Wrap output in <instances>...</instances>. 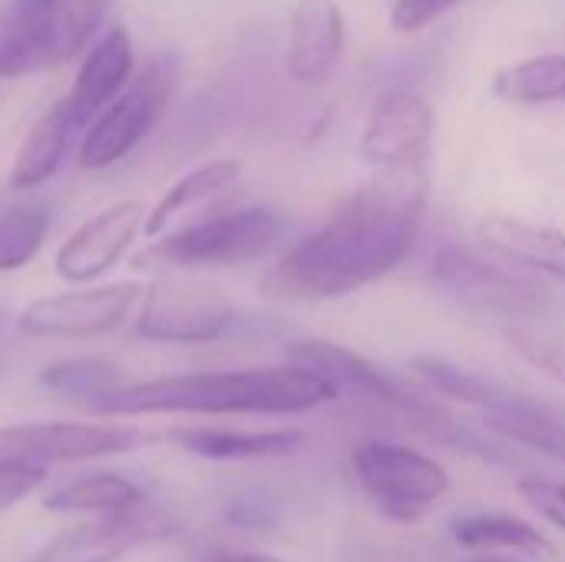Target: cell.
<instances>
[{"instance_id": "obj_4", "label": "cell", "mask_w": 565, "mask_h": 562, "mask_svg": "<svg viewBox=\"0 0 565 562\" xmlns=\"http://www.w3.org/2000/svg\"><path fill=\"white\" fill-rule=\"evenodd\" d=\"M232 325L235 305L225 291L179 268L146 288L136 335L156 344H209L228 335Z\"/></svg>"}, {"instance_id": "obj_6", "label": "cell", "mask_w": 565, "mask_h": 562, "mask_svg": "<svg viewBox=\"0 0 565 562\" xmlns=\"http://www.w3.org/2000/svg\"><path fill=\"white\" fill-rule=\"evenodd\" d=\"M172 86H175V63L152 60L139 73V79L93 119L79 146V166L93 172L129 156L149 136V129L162 119Z\"/></svg>"}, {"instance_id": "obj_15", "label": "cell", "mask_w": 565, "mask_h": 562, "mask_svg": "<svg viewBox=\"0 0 565 562\" xmlns=\"http://www.w3.org/2000/svg\"><path fill=\"white\" fill-rule=\"evenodd\" d=\"M172 530V523L159 513H142V507L103 517L96 523L73 527L60 533L53 543H46L30 562H116L122 560L132 547L146 540H159Z\"/></svg>"}, {"instance_id": "obj_35", "label": "cell", "mask_w": 565, "mask_h": 562, "mask_svg": "<svg viewBox=\"0 0 565 562\" xmlns=\"http://www.w3.org/2000/svg\"><path fill=\"white\" fill-rule=\"evenodd\" d=\"M7 351H10V344H7V321H3V315H0V371H3V364H7Z\"/></svg>"}, {"instance_id": "obj_1", "label": "cell", "mask_w": 565, "mask_h": 562, "mask_svg": "<svg viewBox=\"0 0 565 562\" xmlns=\"http://www.w3.org/2000/svg\"><path fill=\"white\" fill-rule=\"evenodd\" d=\"M430 195V162L377 169L334 215L295 242L258 282L271 301H334L391 275L411 252Z\"/></svg>"}, {"instance_id": "obj_17", "label": "cell", "mask_w": 565, "mask_h": 562, "mask_svg": "<svg viewBox=\"0 0 565 562\" xmlns=\"http://www.w3.org/2000/svg\"><path fill=\"white\" fill-rule=\"evenodd\" d=\"M477 235L503 262L565 282V232L559 229L520 222L510 215H490L477 225Z\"/></svg>"}, {"instance_id": "obj_29", "label": "cell", "mask_w": 565, "mask_h": 562, "mask_svg": "<svg viewBox=\"0 0 565 562\" xmlns=\"http://www.w3.org/2000/svg\"><path fill=\"white\" fill-rule=\"evenodd\" d=\"M46 467L23 464V460H0V517L23 503L36 487H43Z\"/></svg>"}, {"instance_id": "obj_8", "label": "cell", "mask_w": 565, "mask_h": 562, "mask_svg": "<svg viewBox=\"0 0 565 562\" xmlns=\"http://www.w3.org/2000/svg\"><path fill=\"white\" fill-rule=\"evenodd\" d=\"M139 295V282H109L99 288L46 295L23 308L17 328L30 338H93L122 325Z\"/></svg>"}, {"instance_id": "obj_5", "label": "cell", "mask_w": 565, "mask_h": 562, "mask_svg": "<svg viewBox=\"0 0 565 562\" xmlns=\"http://www.w3.org/2000/svg\"><path fill=\"white\" fill-rule=\"evenodd\" d=\"M351 464L367 497L394 523H417L450 490V474L434 457L404 444L367 441L354 450Z\"/></svg>"}, {"instance_id": "obj_21", "label": "cell", "mask_w": 565, "mask_h": 562, "mask_svg": "<svg viewBox=\"0 0 565 562\" xmlns=\"http://www.w3.org/2000/svg\"><path fill=\"white\" fill-rule=\"evenodd\" d=\"M76 126H73V119H70V113H66L63 103H56L53 109H46L30 126V132L23 136V142H20V149L13 156L10 185L17 192H26V189L43 185L56 172V166H60V159L66 152V142H70V132Z\"/></svg>"}, {"instance_id": "obj_30", "label": "cell", "mask_w": 565, "mask_h": 562, "mask_svg": "<svg viewBox=\"0 0 565 562\" xmlns=\"http://www.w3.org/2000/svg\"><path fill=\"white\" fill-rule=\"evenodd\" d=\"M516 490H520V497H523L543 520H550L553 527H559L565 533V484H556V480H550V477L530 474V477H523V480L516 484Z\"/></svg>"}, {"instance_id": "obj_33", "label": "cell", "mask_w": 565, "mask_h": 562, "mask_svg": "<svg viewBox=\"0 0 565 562\" xmlns=\"http://www.w3.org/2000/svg\"><path fill=\"white\" fill-rule=\"evenodd\" d=\"M199 562H285L268 553H235V550H209Z\"/></svg>"}, {"instance_id": "obj_13", "label": "cell", "mask_w": 565, "mask_h": 562, "mask_svg": "<svg viewBox=\"0 0 565 562\" xmlns=\"http://www.w3.org/2000/svg\"><path fill=\"white\" fill-rule=\"evenodd\" d=\"M63 60L56 0H0V79L50 70Z\"/></svg>"}, {"instance_id": "obj_18", "label": "cell", "mask_w": 565, "mask_h": 562, "mask_svg": "<svg viewBox=\"0 0 565 562\" xmlns=\"http://www.w3.org/2000/svg\"><path fill=\"white\" fill-rule=\"evenodd\" d=\"M483 421L493 434L565 464V421L543 404L507 391L497 404L483 411Z\"/></svg>"}, {"instance_id": "obj_16", "label": "cell", "mask_w": 565, "mask_h": 562, "mask_svg": "<svg viewBox=\"0 0 565 562\" xmlns=\"http://www.w3.org/2000/svg\"><path fill=\"white\" fill-rule=\"evenodd\" d=\"M132 73V40L126 30H109L79 63V73L63 99L73 126L93 123L126 86Z\"/></svg>"}, {"instance_id": "obj_27", "label": "cell", "mask_w": 565, "mask_h": 562, "mask_svg": "<svg viewBox=\"0 0 565 562\" xmlns=\"http://www.w3.org/2000/svg\"><path fill=\"white\" fill-rule=\"evenodd\" d=\"M411 371L427 384L434 388L437 394L450 397V401H460V404H473V407H490L497 404L507 391L490 384L487 378L447 361V358H437V354H417L411 358Z\"/></svg>"}, {"instance_id": "obj_14", "label": "cell", "mask_w": 565, "mask_h": 562, "mask_svg": "<svg viewBox=\"0 0 565 562\" xmlns=\"http://www.w3.org/2000/svg\"><path fill=\"white\" fill-rule=\"evenodd\" d=\"M348 23L338 0H298L288 20V76L301 86H321L341 63Z\"/></svg>"}, {"instance_id": "obj_12", "label": "cell", "mask_w": 565, "mask_h": 562, "mask_svg": "<svg viewBox=\"0 0 565 562\" xmlns=\"http://www.w3.org/2000/svg\"><path fill=\"white\" fill-rule=\"evenodd\" d=\"M513 268L483 262L460 245H440L434 255V282L457 301L487 311H520L543 295V288L526 278V268Z\"/></svg>"}, {"instance_id": "obj_25", "label": "cell", "mask_w": 565, "mask_h": 562, "mask_svg": "<svg viewBox=\"0 0 565 562\" xmlns=\"http://www.w3.org/2000/svg\"><path fill=\"white\" fill-rule=\"evenodd\" d=\"M50 232V209L36 199L0 205V272H17L36 258Z\"/></svg>"}, {"instance_id": "obj_2", "label": "cell", "mask_w": 565, "mask_h": 562, "mask_svg": "<svg viewBox=\"0 0 565 562\" xmlns=\"http://www.w3.org/2000/svg\"><path fill=\"white\" fill-rule=\"evenodd\" d=\"M338 391L318 374L285 368H248V371H205L172 374L139 384H122L106 397L93 401L96 414H305Z\"/></svg>"}, {"instance_id": "obj_34", "label": "cell", "mask_w": 565, "mask_h": 562, "mask_svg": "<svg viewBox=\"0 0 565 562\" xmlns=\"http://www.w3.org/2000/svg\"><path fill=\"white\" fill-rule=\"evenodd\" d=\"M470 562H526L523 556H516V553H490V556H480V560H470Z\"/></svg>"}, {"instance_id": "obj_24", "label": "cell", "mask_w": 565, "mask_h": 562, "mask_svg": "<svg viewBox=\"0 0 565 562\" xmlns=\"http://www.w3.org/2000/svg\"><path fill=\"white\" fill-rule=\"evenodd\" d=\"M454 540L467 550H510L516 556L553 560V543L530 523L507 513H473L454 523Z\"/></svg>"}, {"instance_id": "obj_20", "label": "cell", "mask_w": 565, "mask_h": 562, "mask_svg": "<svg viewBox=\"0 0 565 562\" xmlns=\"http://www.w3.org/2000/svg\"><path fill=\"white\" fill-rule=\"evenodd\" d=\"M238 179H242V162L232 159V156H225V159H209V162L195 166L192 172H185L182 179H175V182L162 192V199L149 209L142 232H146L149 238L162 235V232L169 229L172 219H179V215L189 212L192 205H202V202H209V199H218V195L232 192V189L238 185Z\"/></svg>"}, {"instance_id": "obj_19", "label": "cell", "mask_w": 565, "mask_h": 562, "mask_svg": "<svg viewBox=\"0 0 565 562\" xmlns=\"http://www.w3.org/2000/svg\"><path fill=\"white\" fill-rule=\"evenodd\" d=\"M179 447L205 460H262V457H288L305 447L301 431H212V427H189L169 434Z\"/></svg>"}, {"instance_id": "obj_31", "label": "cell", "mask_w": 565, "mask_h": 562, "mask_svg": "<svg viewBox=\"0 0 565 562\" xmlns=\"http://www.w3.org/2000/svg\"><path fill=\"white\" fill-rule=\"evenodd\" d=\"M463 0H397L391 7V26L397 33H417V30H427L430 23H437L444 13H450Z\"/></svg>"}, {"instance_id": "obj_28", "label": "cell", "mask_w": 565, "mask_h": 562, "mask_svg": "<svg viewBox=\"0 0 565 562\" xmlns=\"http://www.w3.org/2000/svg\"><path fill=\"white\" fill-rule=\"evenodd\" d=\"M507 341L530 368H536V371L550 374L553 381L565 384V344L553 341V338H543V335H533V331H510Z\"/></svg>"}, {"instance_id": "obj_23", "label": "cell", "mask_w": 565, "mask_h": 562, "mask_svg": "<svg viewBox=\"0 0 565 562\" xmlns=\"http://www.w3.org/2000/svg\"><path fill=\"white\" fill-rule=\"evenodd\" d=\"M43 507L53 513H83V517H119L136 507H146V494L116 474L79 477L43 497Z\"/></svg>"}, {"instance_id": "obj_10", "label": "cell", "mask_w": 565, "mask_h": 562, "mask_svg": "<svg viewBox=\"0 0 565 562\" xmlns=\"http://www.w3.org/2000/svg\"><path fill=\"white\" fill-rule=\"evenodd\" d=\"M146 205L139 199H122L83 222L56 252L53 268L63 282L86 285L106 275L136 242L146 225Z\"/></svg>"}, {"instance_id": "obj_3", "label": "cell", "mask_w": 565, "mask_h": 562, "mask_svg": "<svg viewBox=\"0 0 565 562\" xmlns=\"http://www.w3.org/2000/svg\"><path fill=\"white\" fill-rule=\"evenodd\" d=\"M288 232L285 215L271 209H235L212 219H202L195 225L179 229L175 235H166L149 252L139 255V265H169V268H235L265 258Z\"/></svg>"}, {"instance_id": "obj_11", "label": "cell", "mask_w": 565, "mask_h": 562, "mask_svg": "<svg viewBox=\"0 0 565 562\" xmlns=\"http://www.w3.org/2000/svg\"><path fill=\"white\" fill-rule=\"evenodd\" d=\"M434 129H437L434 106L420 93L394 89L374 103V109L364 123L358 152L374 169L404 166V162L427 156Z\"/></svg>"}, {"instance_id": "obj_32", "label": "cell", "mask_w": 565, "mask_h": 562, "mask_svg": "<svg viewBox=\"0 0 565 562\" xmlns=\"http://www.w3.org/2000/svg\"><path fill=\"white\" fill-rule=\"evenodd\" d=\"M228 523L232 527H245V530H258V527H271L275 517H271V510L262 500L242 497V500H235L228 507Z\"/></svg>"}, {"instance_id": "obj_22", "label": "cell", "mask_w": 565, "mask_h": 562, "mask_svg": "<svg viewBox=\"0 0 565 562\" xmlns=\"http://www.w3.org/2000/svg\"><path fill=\"white\" fill-rule=\"evenodd\" d=\"M490 93L510 106H553L565 103V53H533L500 66Z\"/></svg>"}, {"instance_id": "obj_7", "label": "cell", "mask_w": 565, "mask_h": 562, "mask_svg": "<svg viewBox=\"0 0 565 562\" xmlns=\"http://www.w3.org/2000/svg\"><path fill=\"white\" fill-rule=\"evenodd\" d=\"M152 437L136 427H113V424H17L0 431V460H23V464H66V460H96L136 450Z\"/></svg>"}, {"instance_id": "obj_26", "label": "cell", "mask_w": 565, "mask_h": 562, "mask_svg": "<svg viewBox=\"0 0 565 562\" xmlns=\"http://www.w3.org/2000/svg\"><path fill=\"white\" fill-rule=\"evenodd\" d=\"M119 374L122 371L106 358H70V361L50 364L40 374V384L70 401H99L109 391L122 388Z\"/></svg>"}, {"instance_id": "obj_9", "label": "cell", "mask_w": 565, "mask_h": 562, "mask_svg": "<svg viewBox=\"0 0 565 562\" xmlns=\"http://www.w3.org/2000/svg\"><path fill=\"white\" fill-rule=\"evenodd\" d=\"M285 361L318 374L321 381H328L338 391V397L354 394L361 401L384 404V407H394V411H404V414H414V417L427 407L414 394H407L394 378H387L381 368H374L367 358H361L358 351H351L344 344H334V341H321V338L291 341L285 348Z\"/></svg>"}]
</instances>
